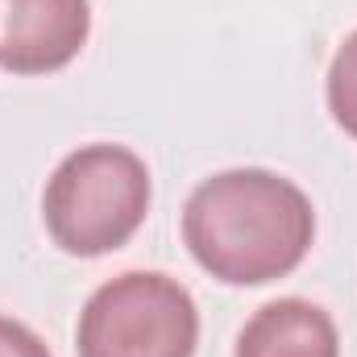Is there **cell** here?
<instances>
[{
	"instance_id": "obj_3",
	"label": "cell",
	"mask_w": 357,
	"mask_h": 357,
	"mask_svg": "<svg viewBox=\"0 0 357 357\" xmlns=\"http://www.w3.org/2000/svg\"><path fill=\"white\" fill-rule=\"evenodd\" d=\"M199 307L162 270H125L88 295L75 349L79 357H195Z\"/></svg>"
},
{
	"instance_id": "obj_1",
	"label": "cell",
	"mask_w": 357,
	"mask_h": 357,
	"mask_svg": "<svg viewBox=\"0 0 357 357\" xmlns=\"http://www.w3.org/2000/svg\"><path fill=\"white\" fill-rule=\"evenodd\" d=\"M316 212L291 178L237 167L204 178L183 204V245L199 270L229 287L287 278L312 250Z\"/></svg>"
},
{
	"instance_id": "obj_4",
	"label": "cell",
	"mask_w": 357,
	"mask_h": 357,
	"mask_svg": "<svg viewBox=\"0 0 357 357\" xmlns=\"http://www.w3.org/2000/svg\"><path fill=\"white\" fill-rule=\"evenodd\" d=\"M91 33L88 0H0V67L8 75L63 71Z\"/></svg>"
},
{
	"instance_id": "obj_6",
	"label": "cell",
	"mask_w": 357,
	"mask_h": 357,
	"mask_svg": "<svg viewBox=\"0 0 357 357\" xmlns=\"http://www.w3.org/2000/svg\"><path fill=\"white\" fill-rule=\"evenodd\" d=\"M324 96H328V112H333V121H337V125L357 142V29L337 46V54H333Z\"/></svg>"
},
{
	"instance_id": "obj_2",
	"label": "cell",
	"mask_w": 357,
	"mask_h": 357,
	"mask_svg": "<svg viewBox=\"0 0 357 357\" xmlns=\"http://www.w3.org/2000/svg\"><path fill=\"white\" fill-rule=\"evenodd\" d=\"M150 212V171L116 142L71 150L42 191V220L50 241L71 258L121 250Z\"/></svg>"
},
{
	"instance_id": "obj_7",
	"label": "cell",
	"mask_w": 357,
	"mask_h": 357,
	"mask_svg": "<svg viewBox=\"0 0 357 357\" xmlns=\"http://www.w3.org/2000/svg\"><path fill=\"white\" fill-rule=\"evenodd\" d=\"M0 357H50V349H46V341H42L33 328H25L21 320L0 316Z\"/></svg>"
},
{
	"instance_id": "obj_5",
	"label": "cell",
	"mask_w": 357,
	"mask_h": 357,
	"mask_svg": "<svg viewBox=\"0 0 357 357\" xmlns=\"http://www.w3.org/2000/svg\"><path fill=\"white\" fill-rule=\"evenodd\" d=\"M233 357H341V337L320 303L287 295L245 320Z\"/></svg>"
}]
</instances>
